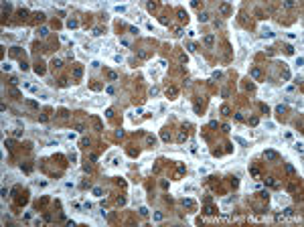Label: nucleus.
<instances>
[{
  "mask_svg": "<svg viewBox=\"0 0 304 227\" xmlns=\"http://www.w3.org/2000/svg\"><path fill=\"white\" fill-rule=\"evenodd\" d=\"M263 156H266L268 160H278V158H280L278 152H274V150H266V152H263Z\"/></svg>",
  "mask_w": 304,
  "mask_h": 227,
  "instance_id": "f257e3e1",
  "label": "nucleus"
},
{
  "mask_svg": "<svg viewBox=\"0 0 304 227\" xmlns=\"http://www.w3.org/2000/svg\"><path fill=\"white\" fill-rule=\"evenodd\" d=\"M219 10H221L223 14H229V12H231V6H229V4H221V6H219Z\"/></svg>",
  "mask_w": 304,
  "mask_h": 227,
  "instance_id": "f03ea898",
  "label": "nucleus"
},
{
  "mask_svg": "<svg viewBox=\"0 0 304 227\" xmlns=\"http://www.w3.org/2000/svg\"><path fill=\"white\" fill-rule=\"evenodd\" d=\"M81 75H83V69H81V67H75V71H73V77H75V79H79Z\"/></svg>",
  "mask_w": 304,
  "mask_h": 227,
  "instance_id": "7ed1b4c3",
  "label": "nucleus"
},
{
  "mask_svg": "<svg viewBox=\"0 0 304 227\" xmlns=\"http://www.w3.org/2000/svg\"><path fill=\"white\" fill-rule=\"evenodd\" d=\"M249 73H251V77H254V79H260V75H262V73H260V69H257V67H254V69H251Z\"/></svg>",
  "mask_w": 304,
  "mask_h": 227,
  "instance_id": "20e7f679",
  "label": "nucleus"
},
{
  "mask_svg": "<svg viewBox=\"0 0 304 227\" xmlns=\"http://www.w3.org/2000/svg\"><path fill=\"white\" fill-rule=\"evenodd\" d=\"M233 140H235V142H237V144H241V146H247V140H243V138H241V136H235V138H233Z\"/></svg>",
  "mask_w": 304,
  "mask_h": 227,
  "instance_id": "39448f33",
  "label": "nucleus"
},
{
  "mask_svg": "<svg viewBox=\"0 0 304 227\" xmlns=\"http://www.w3.org/2000/svg\"><path fill=\"white\" fill-rule=\"evenodd\" d=\"M207 20H209V14L207 12H201L199 14V22H207Z\"/></svg>",
  "mask_w": 304,
  "mask_h": 227,
  "instance_id": "423d86ee",
  "label": "nucleus"
},
{
  "mask_svg": "<svg viewBox=\"0 0 304 227\" xmlns=\"http://www.w3.org/2000/svg\"><path fill=\"white\" fill-rule=\"evenodd\" d=\"M262 37H274V32L270 31V28H263V31H262Z\"/></svg>",
  "mask_w": 304,
  "mask_h": 227,
  "instance_id": "0eeeda50",
  "label": "nucleus"
},
{
  "mask_svg": "<svg viewBox=\"0 0 304 227\" xmlns=\"http://www.w3.org/2000/svg\"><path fill=\"white\" fill-rule=\"evenodd\" d=\"M213 41H215L213 35H207V37H205V43H207V45H213Z\"/></svg>",
  "mask_w": 304,
  "mask_h": 227,
  "instance_id": "6e6552de",
  "label": "nucleus"
},
{
  "mask_svg": "<svg viewBox=\"0 0 304 227\" xmlns=\"http://www.w3.org/2000/svg\"><path fill=\"white\" fill-rule=\"evenodd\" d=\"M146 142H148L150 146H154V144H156V138H154V136H148V138H146Z\"/></svg>",
  "mask_w": 304,
  "mask_h": 227,
  "instance_id": "1a4fd4ad",
  "label": "nucleus"
},
{
  "mask_svg": "<svg viewBox=\"0 0 304 227\" xmlns=\"http://www.w3.org/2000/svg\"><path fill=\"white\" fill-rule=\"evenodd\" d=\"M187 49L191 51V53H195V51H197V45H195V43H189V45H187Z\"/></svg>",
  "mask_w": 304,
  "mask_h": 227,
  "instance_id": "9d476101",
  "label": "nucleus"
},
{
  "mask_svg": "<svg viewBox=\"0 0 304 227\" xmlns=\"http://www.w3.org/2000/svg\"><path fill=\"white\" fill-rule=\"evenodd\" d=\"M67 26H69V28H75V26H77V20H75V18H71L69 22H67Z\"/></svg>",
  "mask_w": 304,
  "mask_h": 227,
  "instance_id": "9b49d317",
  "label": "nucleus"
},
{
  "mask_svg": "<svg viewBox=\"0 0 304 227\" xmlns=\"http://www.w3.org/2000/svg\"><path fill=\"white\" fill-rule=\"evenodd\" d=\"M93 195L95 197H104V191H101V189H93Z\"/></svg>",
  "mask_w": 304,
  "mask_h": 227,
  "instance_id": "f8f14e48",
  "label": "nucleus"
},
{
  "mask_svg": "<svg viewBox=\"0 0 304 227\" xmlns=\"http://www.w3.org/2000/svg\"><path fill=\"white\" fill-rule=\"evenodd\" d=\"M154 221H162V213H160V211L154 213Z\"/></svg>",
  "mask_w": 304,
  "mask_h": 227,
  "instance_id": "ddd939ff",
  "label": "nucleus"
},
{
  "mask_svg": "<svg viewBox=\"0 0 304 227\" xmlns=\"http://www.w3.org/2000/svg\"><path fill=\"white\" fill-rule=\"evenodd\" d=\"M179 18H181V20H185V22H187V12H182V10H179Z\"/></svg>",
  "mask_w": 304,
  "mask_h": 227,
  "instance_id": "4468645a",
  "label": "nucleus"
},
{
  "mask_svg": "<svg viewBox=\"0 0 304 227\" xmlns=\"http://www.w3.org/2000/svg\"><path fill=\"white\" fill-rule=\"evenodd\" d=\"M47 32H49V31H47V26H41V28H39V35H43V37H45Z\"/></svg>",
  "mask_w": 304,
  "mask_h": 227,
  "instance_id": "2eb2a0df",
  "label": "nucleus"
},
{
  "mask_svg": "<svg viewBox=\"0 0 304 227\" xmlns=\"http://www.w3.org/2000/svg\"><path fill=\"white\" fill-rule=\"evenodd\" d=\"M294 150H298V152H302V142H296V144H294Z\"/></svg>",
  "mask_w": 304,
  "mask_h": 227,
  "instance_id": "dca6fc26",
  "label": "nucleus"
},
{
  "mask_svg": "<svg viewBox=\"0 0 304 227\" xmlns=\"http://www.w3.org/2000/svg\"><path fill=\"white\" fill-rule=\"evenodd\" d=\"M185 140H187V134L181 132V134H179V142H185Z\"/></svg>",
  "mask_w": 304,
  "mask_h": 227,
  "instance_id": "f3484780",
  "label": "nucleus"
},
{
  "mask_svg": "<svg viewBox=\"0 0 304 227\" xmlns=\"http://www.w3.org/2000/svg\"><path fill=\"white\" fill-rule=\"evenodd\" d=\"M63 63H61V59H53V67H61Z\"/></svg>",
  "mask_w": 304,
  "mask_h": 227,
  "instance_id": "a211bd4d",
  "label": "nucleus"
},
{
  "mask_svg": "<svg viewBox=\"0 0 304 227\" xmlns=\"http://www.w3.org/2000/svg\"><path fill=\"white\" fill-rule=\"evenodd\" d=\"M114 10H116V12H126V6H116Z\"/></svg>",
  "mask_w": 304,
  "mask_h": 227,
  "instance_id": "6ab92c4d",
  "label": "nucleus"
},
{
  "mask_svg": "<svg viewBox=\"0 0 304 227\" xmlns=\"http://www.w3.org/2000/svg\"><path fill=\"white\" fill-rule=\"evenodd\" d=\"M276 112H278V114H284V112H286V107H284V105H278V107H276Z\"/></svg>",
  "mask_w": 304,
  "mask_h": 227,
  "instance_id": "aec40b11",
  "label": "nucleus"
},
{
  "mask_svg": "<svg viewBox=\"0 0 304 227\" xmlns=\"http://www.w3.org/2000/svg\"><path fill=\"white\" fill-rule=\"evenodd\" d=\"M162 140L168 142V140H170V134H168V132H162Z\"/></svg>",
  "mask_w": 304,
  "mask_h": 227,
  "instance_id": "412c9836",
  "label": "nucleus"
},
{
  "mask_svg": "<svg viewBox=\"0 0 304 227\" xmlns=\"http://www.w3.org/2000/svg\"><path fill=\"white\" fill-rule=\"evenodd\" d=\"M59 116H61V118H67L69 114H67V110H61V112H59Z\"/></svg>",
  "mask_w": 304,
  "mask_h": 227,
  "instance_id": "4be33fe9",
  "label": "nucleus"
},
{
  "mask_svg": "<svg viewBox=\"0 0 304 227\" xmlns=\"http://www.w3.org/2000/svg\"><path fill=\"white\" fill-rule=\"evenodd\" d=\"M14 136H16V138H18V136H22V130H20V128H16V130H14Z\"/></svg>",
  "mask_w": 304,
  "mask_h": 227,
  "instance_id": "5701e85b",
  "label": "nucleus"
}]
</instances>
